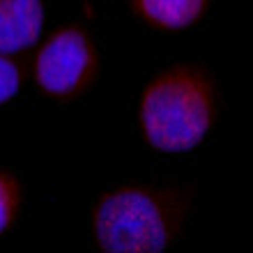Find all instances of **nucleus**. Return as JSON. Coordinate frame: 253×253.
Listing matches in <instances>:
<instances>
[{
    "instance_id": "nucleus-1",
    "label": "nucleus",
    "mask_w": 253,
    "mask_h": 253,
    "mask_svg": "<svg viewBox=\"0 0 253 253\" xmlns=\"http://www.w3.org/2000/svg\"><path fill=\"white\" fill-rule=\"evenodd\" d=\"M189 212L187 189L138 184L111 189L94 203V242L104 251H161L184 233Z\"/></svg>"
},
{
    "instance_id": "nucleus-2",
    "label": "nucleus",
    "mask_w": 253,
    "mask_h": 253,
    "mask_svg": "<svg viewBox=\"0 0 253 253\" xmlns=\"http://www.w3.org/2000/svg\"><path fill=\"white\" fill-rule=\"evenodd\" d=\"M216 120V85L198 65L180 62L157 74L140 94L138 122L147 145L161 152H187Z\"/></svg>"
},
{
    "instance_id": "nucleus-3",
    "label": "nucleus",
    "mask_w": 253,
    "mask_h": 253,
    "mask_svg": "<svg viewBox=\"0 0 253 253\" xmlns=\"http://www.w3.org/2000/svg\"><path fill=\"white\" fill-rule=\"evenodd\" d=\"M99 79V53L81 26H65L44 40L33 60V81L55 101L85 94Z\"/></svg>"
},
{
    "instance_id": "nucleus-4",
    "label": "nucleus",
    "mask_w": 253,
    "mask_h": 253,
    "mask_svg": "<svg viewBox=\"0 0 253 253\" xmlns=\"http://www.w3.org/2000/svg\"><path fill=\"white\" fill-rule=\"evenodd\" d=\"M44 28L42 0H0V53L19 55L37 44Z\"/></svg>"
},
{
    "instance_id": "nucleus-5",
    "label": "nucleus",
    "mask_w": 253,
    "mask_h": 253,
    "mask_svg": "<svg viewBox=\"0 0 253 253\" xmlns=\"http://www.w3.org/2000/svg\"><path fill=\"white\" fill-rule=\"evenodd\" d=\"M129 5L147 26L177 33L205 19L210 0H129Z\"/></svg>"
},
{
    "instance_id": "nucleus-6",
    "label": "nucleus",
    "mask_w": 253,
    "mask_h": 253,
    "mask_svg": "<svg viewBox=\"0 0 253 253\" xmlns=\"http://www.w3.org/2000/svg\"><path fill=\"white\" fill-rule=\"evenodd\" d=\"M23 205V187L9 170H0V235L16 223Z\"/></svg>"
},
{
    "instance_id": "nucleus-7",
    "label": "nucleus",
    "mask_w": 253,
    "mask_h": 253,
    "mask_svg": "<svg viewBox=\"0 0 253 253\" xmlns=\"http://www.w3.org/2000/svg\"><path fill=\"white\" fill-rule=\"evenodd\" d=\"M28 67L16 55L0 53V104H5L19 92L21 83L26 81Z\"/></svg>"
}]
</instances>
